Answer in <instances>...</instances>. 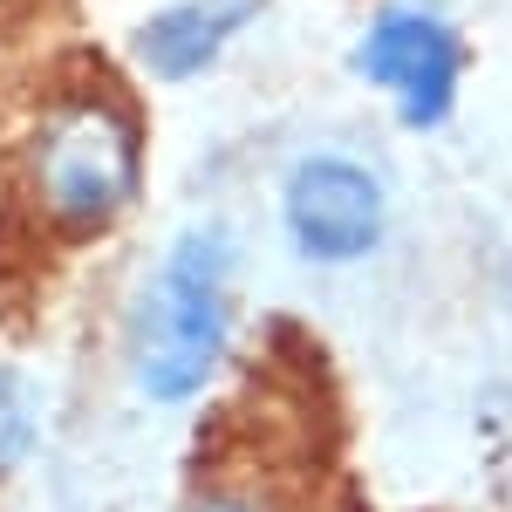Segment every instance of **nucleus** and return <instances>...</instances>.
Listing matches in <instances>:
<instances>
[{"mask_svg":"<svg viewBox=\"0 0 512 512\" xmlns=\"http://www.w3.org/2000/svg\"><path fill=\"white\" fill-rule=\"evenodd\" d=\"M192 512H267L260 499H246V492H205Z\"/></svg>","mask_w":512,"mask_h":512,"instance_id":"0eeeda50","label":"nucleus"},{"mask_svg":"<svg viewBox=\"0 0 512 512\" xmlns=\"http://www.w3.org/2000/svg\"><path fill=\"white\" fill-rule=\"evenodd\" d=\"M253 14H260V0H185V7H164V14L144 21L137 55H144L151 76L185 82V76H198V69L253 21Z\"/></svg>","mask_w":512,"mask_h":512,"instance_id":"39448f33","label":"nucleus"},{"mask_svg":"<svg viewBox=\"0 0 512 512\" xmlns=\"http://www.w3.org/2000/svg\"><path fill=\"white\" fill-rule=\"evenodd\" d=\"M280 219H287V239H294L301 260L349 267V260L376 253L383 219H390V198H383V178L369 164L342 158V151H315V158H301L287 171Z\"/></svg>","mask_w":512,"mask_h":512,"instance_id":"7ed1b4c3","label":"nucleus"},{"mask_svg":"<svg viewBox=\"0 0 512 512\" xmlns=\"http://www.w3.org/2000/svg\"><path fill=\"white\" fill-rule=\"evenodd\" d=\"M233 349V233L185 226L130 308V376L151 403H192Z\"/></svg>","mask_w":512,"mask_h":512,"instance_id":"f257e3e1","label":"nucleus"},{"mask_svg":"<svg viewBox=\"0 0 512 512\" xmlns=\"http://www.w3.org/2000/svg\"><path fill=\"white\" fill-rule=\"evenodd\" d=\"M35 431L41 424H35V396H28V383H21L14 369H0V478L28 465Z\"/></svg>","mask_w":512,"mask_h":512,"instance_id":"423d86ee","label":"nucleus"},{"mask_svg":"<svg viewBox=\"0 0 512 512\" xmlns=\"http://www.w3.org/2000/svg\"><path fill=\"white\" fill-rule=\"evenodd\" d=\"M355 69L376 82V89H390L410 130H431L458 103L465 41H458V28L437 7H410L403 0V7H383L369 21V35L355 41Z\"/></svg>","mask_w":512,"mask_h":512,"instance_id":"20e7f679","label":"nucleus"},{"mask_svg":"<svg viewBox=\"0 0 512 512\" xmlns=\"http://www.w3.org/2000/svg\"><path fill=\"white\" fill-rule=\"evenodd\" d=\"M35 192L41 212L69 233L110 226L137 198V123L103 96H76L35 137Z\"/></svg>","mask_w":512,"mask_h":512,"instance_id":"f03ea898","label":"nucleus"}]
</instances>
